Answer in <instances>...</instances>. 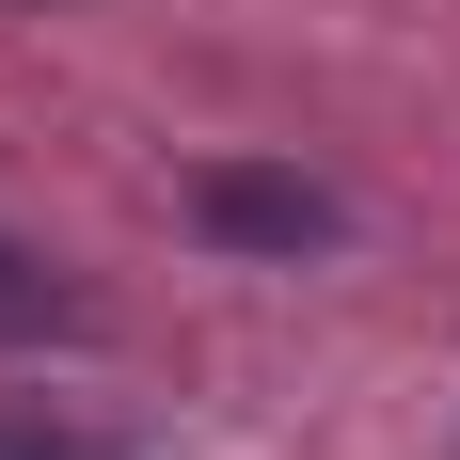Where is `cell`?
Listing matches in <instances>:
<instances>
[{
    "label": "cell",
    "mask_w": 460,
    "mask_h": 460,
    "mask_svg": "<svg viewBox=\"0 0 460 460\" xmlns=\"http://www.w3.org/2000/svg\"><path fill=\"white\" fill-rule=\"evenodd\" d=\"M48 333H80V302H64V270L32 238H0V349H48Z\"/></svg>",
    "instance_id": "cell-2"
},
{
    "label": "cell",
    "mask_w": 460,
    "mask_h": 460,
    "mask_svg": "<svg viewBox=\"0 0 460 460\" xmlns=\"http://www.w3.org/2000/svg\"><path fill=\"white\" fill-rule=\"evenodd\" d=\"M175 207L223 238V254H286V270L349 238V207H333L318 175H286V159H190V190H175Z\"/></svg>",
    "instance_id": "cell-1"
}]
</instances>
